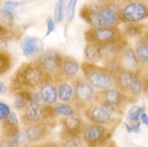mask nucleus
Returning <instances> with one entry per match:
<instances>
[{
  "instance_id": "nucleus-1",
  "label": "nucleus",
  "mask_w": 148,
  "mask_h": 147,
  "mask_svg": "<svg viewBox=\"0 0 148 147\" xmlns=\"http://www.w3.org/2000/svg\"><path fill=\"white\" fill-rule=\"evenodd\" d=\"M82 71L86 81L89 82L95 89L103 91L113 88L116 85V74L110 68L99 67L93 63L85 61L82 63Z\"/></svg>"
},
{
  "instance_id": "nucleus-2",
  "label": "nucleus",
  "mask_w": 148,
  "mask_h": 147,
  "mask_svg": "<svg viewBox=\"0 0 148 147\" xmlns=\"http://www.w3.org/2000/svg\"><path fill=\"white\" fill-rule=\"evenodd\" d=\"M46 73L37 61L24 63L19 67L13 78V85L21 88H34L46 80Z\"/></svg>"
},
{
  "instance_id": "nucleus-3",
  "label": "nucleus",
  "mask_w": 148,
  "mask_h": 147,
  "mask_svg": "<svg viewBox=\"0 0 148 147\" xmlns=\"http://www.w3.org/2000/svg\"><path fill=\"white\" fill-rule=\"evenodd\" d=\"M121 23H141L148 19V3L144 0H128L120 5Z\"/></svg>"
},
{
  "instance_id": "nucleus-4",
  "label": "nucleus",
  "mask_w": 148,
  "mask_h": 147,
  "mask_svg": "<svg viewBox=\"0 0 148 147\" xmlns=\"http://www.w3.org/2000/svg\"><path fill=\"white\" fill-rule=\"evenodd\" d=\"M86 43L104 44L126 38L121 30L116 27H101V28H89L84 33Z\"/></svg>"
},
{
  "instance_id": "nucleus-5",
  "label": "nucleus",
  "mask_w": 148,
  "mask_h": 147,
  "mask_svg": "<svg viewBox=\"0 0 148 147\" xmlns=\"http://www.w3.org/2000/svg\"><path fill=\"white\" fill-rule=\"evenodd\" d=\"M116 85L121 90L129 91L134 96L140 95L144 90V81L133 70L121 68L116 72Z\"/></svg>"
},
{
  "instance_id": "nucleus-6",
  "label": "nucleus",
  "mask_w": 148,
  "mask_h": 147,
  "mask_svg": "<svg viewBox=\"0 0 148 147\" xmlns=\"http://www.w3.org/2000/svg\"><path fill=\"white\" fill-rule=\"evenodd\" d=\"M116 107L117 106L112 105L110 103L101 102L100 104L89 107L86 112V115L89 120L93 124L106 125L112 120L113 114L116 112Z\"/></svg>"
},
{
  "instance_id": "nucleus-7",
  "label": "nucleus",
  "mask_w": 148,
  "mask_h": 147,
  "mask_svg": "<svg viewBox=\"0 0 148 147\" xmlns=\"http://www.w3.org/2000/svg\"><path fill=\"white\" fill-rule=\"evenodd\" d=\"M62 55L56 49H46L41 53L36 60L46 73H54L59 71Z\"/></svg>"
},
{
  "instance_id": "nucleus-8",
  "label": "nucleus",
  "mask_w": 148,
  "mask_h": 147,
  "mask_svg": "<svg viewBox=\"0 0 148 147\" xmlns=\"http://www.w3.org/2000/svg\"><path fill=\"white\" fill-rule=\"evenodd\" d=\"M126 38H122L120 40L104 43L99 45V54H100V60L103 61H112L115 59H118L122 51L127 47Z\"/></svg>"
},
{
  "instance_id": "nucleus-9",
  "label": "nucleus",
  "mask_w": 148,
  "mask_h": 147,
  "mask_svg": "<svg viewBox=\"0 0 148 147\" xmlns=\"http://www.w3.org/2000/svg\"><path fill=\"white\" fill-rule=\"evenodd\" d=\"M101 3H93L88 2L79 10V16L84 19L90 28H101L105 27L103 19L99 12V7Z\"/></svg>"
},
{
  "instance_id": "nucleus-10",
  "label": "nucleus",
  "mask_w": 148,
  "mask_h": 147,
  "mask_svg": "<svg viewBox=\"0 0 148 147\" xmlns=\"http://www.w3.org/2000/svg\"><path fill=\"white\" fill-rule=\"evenodd\" d=\"M74 100L77 103H87L95 99L96 92L95 88L84 80H76L74 82Z\"/></svg>"
},
{
  "instance_id": "nucleus-11",
  "label": "nucleus",
  "mask_w": 148,
  "mask_h": 147,
  "mask_svg": "<svg viewBox=\"0 0 148 147\" xmlns=\"http://www.w3.org/2000/svg\"><path fill=\"white\" fill-rule=\"evenodd\" d=\"M52 112L54 111V107H51V105H39L31 103L29 107L26 110L24 115V120L28 122H40L45 118L49 117L52 115Z\"/></svg>"
},
{
  "instance_id": "nucleus-12",
  "label": "nucleus",
  "mask_w": 148,
  "mask_h": 147,
  "mask_svg": "<svg viewBox=\"0 0 148 147\" xmlns=\"http://www.w3.org/2000/svg\"><path fill=\"white\" fill-rule=\"evenodd\" d=\"M105 133H106V131L102 127V125H97V124L86 125L84 127V129H83L84 140L89 145H97V144H99L105 137Z\"/></svg>"
},
{
  "instance_id": "nucleus-13",
  "label": "nucleus",
  "mask_w": 148,
  "mask_h": 147,
  "mask_svg": "<svg viewBox=\"0 0 148 147\" xmlns=\"http://www.w3.org/2000/svg\"><path fill=\"white\" fill-rule=\"evenodd\" d=\"M21 48H22L23 55L30 58V57H34L36 55H40L43 49V43L41 42V40L37 39L31 36H26L21 42Z\"/></svg>"
},
{
  "instance_id": "nucleus-14",
  "label": "nucleus",
  "mask_w": 148,
  "mask_h": 147,
  "mask_svg": "<svg viewBox=\"0 0 148 147\" xmlns=\"http://www.w3.org/2000/svg\"><path fill=\"white\" fill-rule=\"evenodd\" d=\"M39 92L46 104L53 105L58 99V88L49 80H45L39 86Z\"/></svg>"
},
{
  "instance_id": "nucleus-15",
  "label": "nucleus",
  "mask_w": 148,
  "mask_h": 147,
  "mask_svg": "<svg viewBox=\"0 0 148 147\" xmlns=\"http://www.w3.org/2000/svg\"><path fill=\"white\" fill-rule=\"evenodd\" d=\"M25 137L28 142L36 143L42 140L46 134V127L41 122H31V125L27 126L25 129Z\"/></svg>"
},
{
  "instance_id": "nucleus-16",
  "label": "nucleus",
  "mask_w": 148,
  "mask_h": 147,
  "mask_svg": "<svg viewBox=\"0 0 148 147\" xmlns=\"http://www.w3.org/2000/svg\"><path fill=\"white\" fill-rule=\"evenodd\" d=\"M82 66L74 58L70 56L62 55L61 57V65H60L59 71L61 74L68 77H73L79 72Z\"/></svg>"
},
{
  "instance_id": "nucleus-17",
  "label": "nucleus",
  "mask_w": 148,
  "mask_h": 147,
  "mask_svg": "<svg viewBox=\"0 0 148 147\" xmlns=\"http://www.w3.org/2000/svg\"><path fill=\"white\" fill-rule=\"evenodd\" d=\"M125 99V95L122 93L120 88H110L106 90H103L101 92V102L110 103L112 105L118 106L122 103Z\"/></svg>"
},
{
  "instance_id": "nucleus-18",
  "label": "nucleus",
  "mask_w": 148,
  "mask_h": 147,
  "mask_svg": "<svg viewBox=\"0 0 148 147\" xmlns=\"http://www.w3.org/2000/svg\"><path fill=\"white\" fill-rule=\"evenodd\" d=\"M120 59H121L122 65L126 67V69H130V70L138 68L141 63L137 58L135 49H133L132 47H128V46L120 54Z\"/></svg>"
},
{
  "instance_id": "nucleus-19",
  "label": "nucleus",
  "mask_w": 148,
  "mask_h": 147,
  "mask_svg": "<svg viewBox=\"0 0 148 147\" xmlns=\"http://www.w3.org/2000/svg\"><path fill=\"white\" fill-rule=\"evenodd\" d=\"M82 126H83L82 119H79L74 115L73 116H68L62 120L63 129L70 136H74L78 134V132L82 129Z\"/></svg>"
},
{
  "instance_id": "nucleus-20",
  "label": "nucleus",
  "mask_w": 148,
  "mask_h": 147,
  "mask_svg": "<svg viewBox=\"0 0 148 147\" xmlns=\"http://www.w3.org/2000/svg\"><path fill=\"white\" fill-rule=\"evenodd\" d=\"M135 53L140 63H148V30H146L144 34L140 37V40L135 46Z\"/></svg>"
},
{
  "instance_id": "nucleus-21",
  "label": "nucleus",
  "mask_w": 148,
  "mask_h": 147,
  "mask_svg": "<svg viewBox=\"0 0 148 147\" xmlns=\"http://www.w3.org/2000/svg\"><path fill=\"white\" fill-rule=\"evenodd\" d=\"M146 31L145 25L141 23H128L125 25L122 32L125 34V37H142Z\"/></svg>"
},
{
  "instance_id": "nucleus-22",
  "label": "nucleus",
  "mask_w": 148,
  "mask_h": 147,
  "mask_svg": "<svg viewBox=\"0 0 148 147\" xmlns=\"http://www.w3.org/2000/svg\"><path fill=\"white\" fill-rule=\"evenodd\" d=\"M74 96V87L67 82L58 85V98L61 102H69Z\"/></svg>"
},
{
  "instance_id": "nucleus-23",
  "label": "nucleus",
  "mask_w": 148,
  "mask_h": 147,
  "mask_svg": "<svg viewBox=\"0 0 148 147\" xmlns=\"http://www.w3.org/2000/svg\"><path fill=\"white\" fill-rule=\"evenodd\" d=\"M19 2L17 1H12V0H8L4 1L3 7L1 9V15L8 21H14L15 19V13H16V9L18 8Z\"/></svg>"
},
{
  "instance_id": "nucleus-24",
  "label": "nucleus",
  "mask_w": 148,
  "mask_h": 147,
  "mask_svg": "<svg viewBox=\"0 0 148 147\" xmlns=\"http://www.w3.org/2000/svg\"><path fill=\"white\" fill-rule=\"evenodd\" d=\"M84 57L88 63H96L100 60L99 54V44L87 43L84 48Z\"/></svg>"
},
{
  "instance_id": "nucleus-25",
  "label": "nucleus",
  "mask_w": 148,
  "mask_h": 147,
  "mask_svg": "<svg viewBox=\"0 0 148 147\" xmlns=\"http://www.w3.org/2000/svg\"><path fill=\"white\" fill-rule=\"evenodd\" d=\"M67 0H58L54 9V19L57 23H61L66 16L67 12Z\"/></svg>"
},
{
  "instance_id": "nucleus-26",
  "label": "nucleus",
  "mask_w": 148,
  "mask_h": 147,
  "mask_svg": "<svg viewBox=\"0 0 148 147\" xmlns=\"http://www.w3.org/2000/svg\"><path fill=\"white\" fill-rule=\"evenodd\" d=\"M54 111H55V113L57 115H61V116H64V117L73 116V115L75 114L73 107L71 106V105H69V104H67L66 102L55 105Z\"/></svg>"
},
{
  "instance_id": "nucleus-27",
  "label": "nucleus",
  "mask_w": 148,
  "mask_h": 147,
  "mask_svg": "<svg viewBox=\"0 0 148 147\" xmlns=\"http://www.w3.org/2000/svg\"><path fill=\"white\" fill-rule=\"evenodd\" d=\"M142 113H144V107L133 105V106L129 110L128 115H127L128 122H141L140 118H141Z\"/></svg>"
},
{
  "instance_id": "nucleus-28",
  "label": "nucleus",
  "mask_w": 148,
  "mask_h": 147,
  "mask_svg": "<svg viewBox=\"0 0 148 147\" xmlns=\"http://www.w3.org/2000/svg\"><path fill=\"white\" fill-rule=\"evenodd\" d=\"M11 67V57L7 52L2 51L0 54V74L5 73Z\"/></svg>"
},
{
  "instance_id": "nucleus-29",
  "label": "nucleus",
  "mask_w": 148,
  "mask_h": 147,
  "mask_svg": "<svg viewBox=\"0 0 148 147\" xmlns=\"http://www.w3.org/2000/svg\"><path fill=\"white\" fill-rule=\"evenodd\" d=\"M77 0H69L67 4V12H66V17H67L68 23H70L74 17V13H75V8H76Z\"/></svg>"
},
{
  "instance_id": "nucleus-30",
  "label": "nucleus",
  "mask_w": 148,
  "mask_h": 147,
  "mask_svg": "<svg viewBox=\"0 0 148 147\" xmlns=\"http://www.w3.org/2000/svg\"><path fill=\"white\" fill-rule=\"evenodd\" d=\"M2 122L5 124L8 129L16 128L17 125H18V118H17V116H16V114H15L14 112H11V113L9 114V116L5 118V120Z\"/></svg>"
},
{
  "instance_id": "nucleus-31",
  "label": "nucleus",
  "mask_w": 148,
  "mask_h": 147,
  "mask_svg": "<svg viewBox=\"0 0 148 147\" xmlns=\"http://www.w3.org/2000/svg\"><path fill=\"white\" fill-rule=\"evenodd\" d=\"M56 21L54 17H51V16H48L47 19H46V33H45V37H48L51 33H53L55 31L56 29Z\"/></svg>"
},
{
  "instance_id": "nucleus-32",
  "label": "nucleus",
  "mask_w": 148,
  "mask_h": 147,
  "mask_svg": "<svg viewBox=\"0 0 148 147\" xmlns=\"http://www.w3.org/2000/svg\"><path fill=\"white\" fill-rule=\"evenodd\" d=\"M125 126H126V129L129 132H138L140 129H141L140 122H128L127 120L125 122Z\"/></svg>"
},
{
  "instance_id": "nucleus-33",
  "label": "nucleus",
  "mask_w": 148,
  "mask_h": 147,
  "mask_svg": "<svg viewBox=\"0 0 148 147\" xmlns=\"http://www.w3.org/2000/svg\"><path fill=\"white\" fill-rule=\"evenodd\" d=\"M10 113H11L10 107L8 106L4 102H0V120H1V122H4L5 118L9 116Z\"/></svg>"
},
{
  "instance_id": "nucleus-34",
  "label": "nucleus",
  "mask_w": 148,
  "mask_h": 147,
  "mask_svg": "<svg viewBox=\"0 0 148 147\" xmlns=\"http://www.w3.org/2000/svg\"><path fill=\"white\" fill-rule=\"evenodd\" d=\"M1 147H19L18 142L12 140V139H4L1 142Z\"/></svg>"
},
{
  "instance_id": "nucleus-35",
  "label": "nucleus",
  "mask_w": 148,
  "mask_h": 147,
  "mask_svg": "<svg viewBox=\"0 0 148 147\" xmlns=\"http://www.w3.org/2000/svg\"><path fill=\"white\" fill-rule=\"evenodd\" d=\"M62 147H79V146H78L77 142L74 140L73 137H71V139H68V140L64 141V143L62 144Z\"/></svg>"
},
{
  "instance_id": "nucleus-36",
  "label": "nucleus",
  "mask_w": 148,
  "mask_h": 147,
  "mask_svg": "<svg viewBox=\"0 0 148 147\" xmlns=\"http://www.w3.org/2000/svg\"><path fill=\"white\" fill-rule=\"evenodd\" d=\"M144 91H145V93H146V96H147V98H148V77L144 81Z\"/></svg>"
},
{
  "instance_id": "nucleus-37",
  "label": "nucleus",
  "mask_w": 148,
  "mask_h": 147,
  "mask_svg": "<svg viewBox=\"0 0 148 147\" xmlns=\"http://www.w3.org/2000/svg\"><path fill=\"white\" fill-rule=\"evenodd\" d=\"M4 93H5V86H4V84L1 82V83H0V95L3 96Z\"/></svg>"
},
{
  "instance_id": "nucleus-38",
  "label": "nucleus",
  "mask_w": 148,
  "mask_h": 147,
  "mask_svg": "<svg viewBox=\"0 0 148 147\" xmlns=\"http://www.w3.org/2000/svg\"><path fill=\"white\" fill-rule=\"evenodd\" d=\"M43 147H62V145H59L57 143H48L47 145H43Z\"/></svg>"
},
{
  "instance_id": "nucleus-39",
  "label": "nucleus",
  "mask_w": 148,
  "mask_h": 147,
  "mask_svg": "<svg viewBox=\"0 0 148 147\" xmlns=\"http://www.w3.org/2000/svg\"><path fill=\"white\" fill-rule=\"evenodd\" d=\"M102 2H115L116 3V0H100Z\"/></svg>"
}]
</instances>
